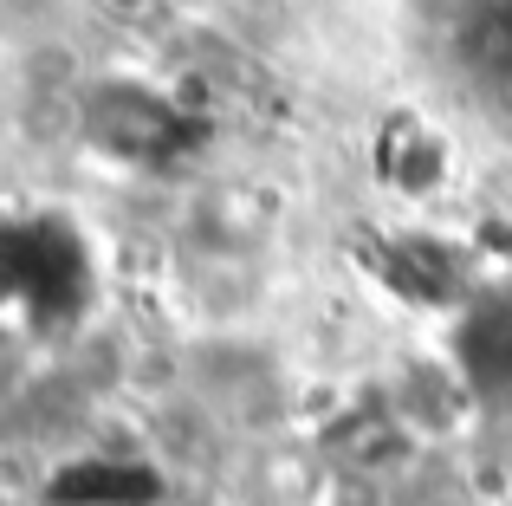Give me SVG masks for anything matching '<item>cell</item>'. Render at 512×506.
<instances>
[{
	"mask_svg": "<svg viewBox=\"0 0 512 506\" xmlns=\"http://www.w3.org/2000/svg\"><path fill=\"white\" fill-rule=\"evenodd\" d=\"M318 506H396V487L376 481V474H344V468H331L325 487H318Z\"/></svg>",
	"mask_w": 512,
	"mask_h": 506,
	"instance_id": "8992f818",
	"label": "cell"
},
{
	"mask_svg": "<svg viewBox=\"0 0 512 506\" xmlns=\"http://www.w3.org/2000/svg\"><path fill=\"white\" fill-rule=\"evenodd\" d=\"M104 13H111V20H143V13L156 7V0H98Z\"/></svg>",
	"mask_w": 512,
	"mask_h": 506,
	"instance_id": "ba28073f",
	"label": "cell"
},
{
	"mask_svg": "<svg viewBox=\"0 0 512 506\" xmlns=\"http://www.w3.org/2000/svg\"><path fill=\"white\" fill-rule=\"evenodd\" d=\"M480 494L493 500H512V409L500 422H487V435H480V474H474Z\"/></svg>",
	"mask_w": 512,
	"mask_h": 506,
	"instance_id": "5b68a950",
	"label": "cell"
},
{
	"mask_svg": "<svg viewBox=\"0 0 512 506\" xmlns=\"http://www.w3.org/2000/svg\"><path fill=\"white\" fill-rule=\"evenodd\" d=\"M78 130L91 137V150L117 156V163H150L163 156L169 130H175V104H163L156 91H137L124 78H111L104 91H91L78 104Z\"/></svg>",
	"mask_w": 512,
	"mask_h": 506,
	"instance_id": "6da1fadb",
	"label": "cell"
},
{
	"mask_svg": "<svg viewBox=\"0 0 512 506\" xmlns=\"http://www.w3.org/2000/svg\"><path fill=\"white\" fill-rule=\"evenodd\" d=\"M415 506H487V494H480L467 474H448V481H428L422 494H415Z\"/></svg>",
	"mask_w": 512,
	"mask_h": 506,
	"instance_id": "52a82bcc",
	"label": "cell"
},
{
	"mask_svg": "<svg viewBox=\"0 0 512 506\" xmlns=\"http://www.w3.org/2000/svg\"><path fill=\"white\" fill-rule=\"evenodd\" d=\"M389 409H396V422L415 435V442H441V435H454L467 422V390L461 377H454L448 364H409L396 383V396H389Z\"/></svg>",
	"mask_w": 512,
	"mask_h": 506,
	"instance_id": "3957f363",
	"label": "cell"
},
{
	"mask_svg": "<svg viewBox=\"0 0 512 506\" xmlns=\"http://www.w3.org/2000/svg\"><path fill=\"white\" fill-rule=\"evenodd\" d=\"M415 448H422V442L396 422V409H376V416H350L344 429L325 442V455H331V468H344V474L396 481V474L415 461Z\"/></svg>",
	"mask_w": 512,
	"mask_h": 506,
	"instance_id": "277c9868",
	"label": "cell"
},
{
	"mask_svg": "<svg viewBox=\"0 0 512 506\" xmlns=\"http://www.w3.org/2000/svg\"><path fill=\"white\" fill-rule=\"evenodd\" d=\"M273 234V202L253 182H214L188 202V241L208 260H253Z\"/></svg>",
	"mask_w": 512,
	"mask_h": 506,
	"instance_id": "7a4b0ae2",
	"label": "cell"
}]
</instances>
